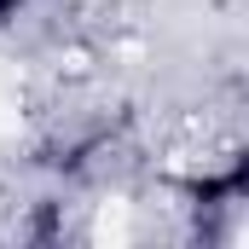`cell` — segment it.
I'll list each match as a JSON object with an SVG mask.
<instances>
[{"mask_svg":"<svg viewBox=\"0 0 249 249\" xmlns=\"http://www.w3.org/2000/svg\"><path fill=\"white\" fill-rule=\"evenodd\" d=\"M23 6H29V0H0V23H12V18H18Z\"/></svg>","mask_w":249,"mask_h":249,"instance_id":"obj_1","label":"cell"}]
</instances>
